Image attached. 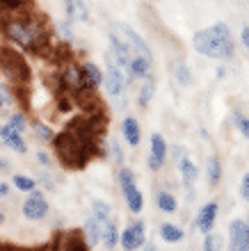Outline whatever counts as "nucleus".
Returning a JSON list of instances; mask_svg holds the SVG:
<instances>
[{"mask_svg": "<svg viewBox=\"0 0 249 251\" xmlns=\"http://www.w3.org/2000/svg\"><path fill=\"white\" fill-rule=\"evenodd\" d=\"M9 190H12V187H9V183H7V180H0V199L9 197Z\"/></svg>", "mask_w": 249, "mask_h": 251, "instance_id": "ea45409f", "label": "nucleus"}, {"mask_svg": "<svg viewBox=\"0 0 249 251\" xmlns=\"http://www.w3.org/2000/svg\"><path fill=\"white\" fill-rule=\"evenodd\" d=\"M229 251H247V224L240 219L229 224Z\"/></svg>", "mask_w": 249, "mask_h": 251, "instance_id": "f8f14e48", "label": "nucleus"}, {"mask_svg": "<svg viewBox=\"0 0 249 251\" xmlns=\"http://www.w3.org/2000/svg\"><path fill=\"white\" fill-rule=\"evenodd\" d=\"M119 235H121V231H119L117 222H110V224L103 228V240H101V245H103L108 251H114V247L119 245Z\"/></svg>", "mask_w": 249, "mask_h": 251, "instance_id": "393cba45", "label": "nucleus"}, {"mask_svg": "<svg viewBox=\"0 0 249 251\" xmlns=\"http://www.w3.org/2000/svg\"><path fill=\"white\" fill-rule=\"evenodd\" d=\"M5 222H7V215L2 210H0V228H2V226H5Z\"/></svg>", "mask_w": 249, "mask_h": 251, "instance_id": "c03bdc74", "label": "nucleus"}, {"mask_svg": "<svg viewBox=\"0 0 249 251\" xmlns=\"http://www.w3.org/2000/svg\"><path fill=\"white\" fill-rule=\"evenodd\" d=\"M110 32L117 34V39L121 41L126 48H128L131 57L139 55V57H146V60L153 62V55H151L149 44H146V41L142 39V34H138L131 25H126V23H114V27H112Z\"/></svg>", "mask_w": 249, "mask_h": 251, "instance_id": "423d86ee", "label": "nucleus"}, {"mask_svg": "<svg viewBox=\"0 0 249 251\" xmlns=\"http://www.w3.org/2000/svg\"><path fill=\"white\" fill-rule=\"evenodd\" d=\"M0 99L5 100V105H12L14 103V92L7 85H0Z\"/></svg>", "mask_w": 249, "mask_h": 251, "instance_id": "4c0bfd02", "label": "nucleus"}, {"mask_svg": "<svg viewBox=\"0 0 249 251\" xmlns=\"http://www.w3.org/2000/svg\"><path fill=\"white\" fill-rule=\"evenodd\" d=\"M0 34L16 48L26 53H44L51 46L53 32L46 25L44 14H37L30 9L19 12H2L0 16Z\"/></svg>", "mask_w": 249, "mask_h": 251, "instance_id": "f257e3e1", "label": "nucleus"}, {"mask_svg": "<svg viewBox=\"0 0 249 251\" xmlns=\"http://www.w3.org/2000/svg\"><path fill=\"white\" fill-rule=\"evenodd\" d=\"M167 155H169V144L167 139L160 135V132H153L149 139V155H146V167L149 172H160L167 162Z\"/></svg>", "mask_w": 249, "mask_h": 251, "instance_id": "1a4fd4ad", "label": "nucleus"}, {"mask_svg": "<svg viewBox=\"0 0 249 251\" xmlns=\"http://www.w3.org/2000/svg\"><path fill=\"white\" fill-rule=\"evenodd\" d=\"M117 183H119V190L124 192L128 190L131 185H138V176H135V172H133L131 167H119V172H117Z\"/></svg>", "mask_w": 249, "mask_h": 251, "instance_id": "cd10ccee", "label": "nucleus"}, {"mask_svg": "<svg viewBox=\"0 0 249 251\" xmlns=\"http://www.w3.org/2000/svg\"><path fill=\"white\" fill-rule=\"evenodd\" d=\"M158 233H160V240H163V242H167V245H178V242H183V240H185L183 226L171 224V222H163V224H160V228H158Z\"/></svg>", "mask_w": 249, "mask_h": 251, "instance_id": "a211bd4d", "label": "nucleus"}, {"mask_svg": "<svg viewBox=\"0 0 249 251\" xmlns=\"http://www.w3.org/2000/svg\"><path fill=\"white\" fill-rule=\"evenodd\" d=\"M83 71H85V78H87V85L92 87L94 92L103 87V69L94 62H83Z\"/></svg>", "mask_w": 249, "mask_h": 251, "instance_id": "412c9836", "label": "nucleus"}, {"mask_svg": "<svg viewBox=\"0 0 249 251\" xmlns=\"http://www.w3.org/2000/svg\"><path fill=\"white\" fill-rule=\"evenodd\" d=\"M80 233H83L85 242L89 245V249H96V247L101 245V240H103V224H101L94 215H89V217L85 219V224H83V231Z\"/></svg>", "mask_w": 249, "mask_h": 251, "instance_id": "2eb2a0df", "label": "nucleus"}, {"mask_svg": "<svg viewBox=\"0 0 249 251\" xmlns=\"http://www.w3.org/2000/svg\"><path fill=\"white\" fill-rule=\"evenodd\" d=\"M217 249H220V242H217V235H215V233H208V235H203L201 251H217Z\"/></svg>", "mask_w": 249, "mask_h": 251, "instance_id": "72a5a7b5", "label": "nucleus"}, {"mask_svg": "<svg viewBox=\"0 0 249 251\" xmlns=\"http://www.w3.org/2000/svg\"><path fill=\"white\" fill-rule=\"evenodd\" d=\"M12 187L14 190L23 192V194H30V192L37 190V180H34V176H28V174H14L12 176Z\"/></svg>", "mask_w": 249, "mask_h": 251, "instance_id": "b1692460", "label": "nucleus"}, {"mask_svg": "<svg viewBox=\"0 0 249 251\" xmlns=\"http://www.w3.org/2000/svg\"><path fill=\"white\" fill-rule=\"evenodd\" d=\"M153 96H156V80L146 78L144 85L139 87V92H138V107H139V110H146V107H149V103L153 100Z\"/></svg>", "mask_w": 249, "mask_h": 251, "instance_id": "4be33fe9", "label": "nucleus"}, {"mask_svg": "<svg viewBox=\"0 0 249 251\" xmlns=\"http://www.w3.org/2000/svg\"><path fill=\"white\" fill-rule=\"evenodd\" d=\"M5 107H7V105H5V100L0 99V112H2V110H5Z\"/></svg>", "mask_w": 249, "mask_h": 251, "instance_id": "49530a36", "label": "nucleus"}, {"mask_svg": "<svg viewBox=\"0 0 249 251\" xmlns=\"http://www.w3.org/2000/svg\"><path fill=\"white\" fill-rule=\"evenodd\" d=\"M37 162H39L44 169H51L53 167V158H51V153L46 151H37Z\"/></svg>", "mask_w": 249, "mask_h": 251, "instance_id": "e433bc0d", "label": "nucleus"}, {"mask_svg": "<svg viewBox=\"0 0 249 251\" xmlns=\"http://www.w3.org/2000/svg\"><path fill=\"white\" fill-rule=\"evenodd\" d=\"M2 12H19V9H30L32 0H0Z\"/></svg>", "mask_w": 249, "mask_h": 251, "instance_id": "7c9ffc66", "label": "nucleus"}, {"mask_svg": "<svg viewBox=\"0 0 249 251\" xmlns=\"http://www.w3.org/2000/svg\"><path fill=\"white\" fill-rule=\"evenodd\" d=\"M64 12H66V21L71 23H89V12H87L85 0H64Z\"/></svg>", "mask_w": 249, "mask_h": 251, "instance_id": "dca6fc26", "label": "nucleus"}, {"mask_svg": "<svg viewBox=\"0 0 249 251\" xmlns=\"http://www.w3.org/2000/svg\"><path fill=\"white\" fill-rule=\"evenodd\" d=\"M192 46L197 53L210 60H231L236 53V44L231 37V30L226 23H213L210 27H203L192 37Z\"/></svg>", "mask_w": 249, "mask_h": 251, "instance_id": "f03ea898", "label": "nucleus"}, {"mask_svg": "<svg viewBox=\"0 0 249 251\" xmlns=\"http://www.w3.org/2000/svg\"><path fill=\"white\" fill-rule=\"evenodd\" d=\"M156 205H158V210L165 212V215H174V212L178 210V199L174 197V192H169V190H158Z\"/></svg>", "mask_w": 249, "mask_h": 251, "instance_id": "aec40b11", "label": "nucleus"}, {"mask_svg": "<svg viewBox=\"0 0 249 251\" xmlns=\"http://www.w3.org/2000/svg\"><path fill=\"white\" fill-rule=\"evenodd\" d=\"M151 69H153V62L146 60V57H139V55H135V57H131V62H128V66H126V82L128 85H133L135 80H146L151 78Z\"/></svg>", "mask_w": 249, "mask_h": 251, "instance_id": "9b49d317", "label": "nucleus"}, {"mask_svg": "<svg viewBox=\"0 0 249 251\" xmlns=\"http://www.w3.org/2000/svg\"><path fill=\"white\" fill-rule=\"evenodd\" d=\"M124 194V201H126V208L133 212V215H139V212L144 210V194L139 190L138 185H131L128 190L121 192Z\"/></svg>", "mask_w": 249, "mask_h": 251, "instance_id": "6ab92c4d", "label": "nucleus"}, {"mask_svg": "<svg viewBox=\"0 0 249 251\" xmlns=\"http://www.w3.org/2000/svg\"><path fill=\"white\" fill-rule=\"evenodd\" d=\"M240 39H243V44H245V46L249 48V25H247V27H245V30H243V34H240Z\"/></svg>", "mask_w": 249, "mask_h": 251, "instance_id": "a19ab883", "label": "nucleus"}, {"mask_svg": "<svg viewBox=\"0 0 249 251\" xmlns=\"http://www.w3.org/2000/svg\"><path fill=\"white\" fill-rule=\"evenodd\" d=\"M0 144H2V142H0Z\"/></svg>", "mask_w": 249, "mask_h": 251, "instance_id": "de8ad7c7", "label": "nucleus"}, {"mask_svg": "<svg viewBox=\"0 0 249 251\" xmlns=\"http://www.w3.org/2000/svg\"><path fill=\"white\" fill-rule=\"evenodd\" d=\"M0 142H2L5 146H9L12 151L21 153V155H23V153H28V142L23 139V135L14 130L9 124L0 126Z\"/></svg>", "mask_w": 249, "mask_h": 251, "instance_id": "ddd939ff", "label": "nucleus"}, {"mask_svg": "<svg viewBox=\"0 0 249 251\" xmlns=\"http://www.w3.org/2000/svg\"><path fill=\"white\" fill-rule=\"evenodd\" d=\"M206 178H208V183L213 187L222 180V162H220L217 155H210L208 162H206Z\"/></svg>", "mask_w": 249, "mask_h": 251, "instance_id": "a878e982", "label": "nucleus"}, {"mask_svg": "<svg viewBox=\"0 0 249 251\" xmlns=\"http://www.w3.org/2000/svg\"><path fill=\"white\" fill-rule=\"evenodd\" d=\"M139 251H158V247L153 245V242H146V245L142 247V249H139Z\"/></svg>", "mask_w": 249, "mask_h": 251, "instance_id": "37998d69", "label": "nucleus"}, {"mask_svg": "<svg viewBox=\"0 0 249 251\" xmlns=\"http://www.w3.org/2000/svg\"><path fill=\"white\" fill-rule=\"evenodd\" d=\"M7 124L12 126L14 130L16 132H21V135H23V132L28 130V126H30V121H28V117H26V112H12L9 114V121H7Z\"/></svg>", "mask_w": 249, "mask_h": 251, "instance_id": "c85d7f7f", "label": "nucleus"}, {"mask_svg": "<svg viewBox=\"0 0 249 251\" xmlns=\"http://www.w3.org/2000/svg\"><path fill=\"white\" fill-rule=\"evenodd\" d=\"M240 194H243V199L249 201V174H245L243 183H240Z\"/></svg>", "mask_w": 249, "mask_h": 251, "instance_id": "58836bf2", "label": "nucleus"}, {"mask_svg": "<svg viewBox=\"0 0 249 251\" xmlns=\"http://www.w3.org/2000/svg\"><path fill=\"white\" fill-rule=\"evenodd\" d=\"M0 69L16 85H26L28 80H30V75H32L30 64L23 57V53H19V50H14L9 46H0Z\"/></svg>", "mask_w": 249, "mask_h": 251, "instance_id": "20e7f679", "label": "nucleus"}, {"mask_svg": "<svg viewBox=\"0 0 249 251\" xmlns=\"http://www.w3.org/2000/svg\"><path fill=\"white\" fill-rule=\"evenodd\" d=\"M105 149H108V158L112 160V165L124 167V149H121V144H119L117 137L108 139V142H105Z\"/></svg>", "mask_w": 249, "mask_h": 251, "instance_id": "bb28decb", "label": "nucleus"}, {"mask_svg": "<svg viewBox=\"0 0 249 251\" xmlns=\"http://www.w3.org/2000/svg\"><path fill=\"white\" fill-rule=\"evenodd\" d=\"M126 75L114 62L108 57V69L103 71V89L112 99V103H117V110H124L126 105Z\"/></svg>", "mask_w": 249, "mask_h": 251, "instance_id": "39448f33", "label": "nucleus"}, {"mask_svg": "<svg viewBox=\"0 0 249 251\" xmlns=\"http://www.w3.org/2000/svg\"><path fill=\"white\" fill-rule=\"evenodd\" d=\"M245 224H247V251H249V219L245 222Z\"/></svg>", "mask_w": 249, "mask_h": 251, "instance_id": "a18cd8bd", "label": "nucleus"}, {"mask_svg": "<svg viewBox=\"0 0 249 251\" xmlns=\"http://www.w3.org/2000/svg\"><path fill=\"white\" fill-rule=\"evenodd\" d=\"M217 212H220L217 201H208V203H203L201 208H199L197 217H194V224H197V228H199V233H201V235L213 233L215 222H217Z\"/></svg>", "mask_w": 249, "mask_h": 251, "instance_id": "9d476101", "label": "nucleus"}, {"mask_svg": "<svg viewBox=\"0 0 249 251\" xmlns=\"http://www.w3.org/2000/svg\"><path fill=\"white\" fill-rule=\"evenodd\" d=\"M34 180H37L39 190H46V192H55V190H57L55 180H53V176L48 172H39L37 176H34Z\"/></svg>", "mask_w": 249, "mask_h": 251, "instance_id": "473e14b6", "label": "nucleus"}, {"mask_svg": "<svg viewBox=\"0 0 249 251\" xmlns=\"http://www.w3.org/2000/svg\"><path fill=\"white\" fill-rule=\"evenodd\" d=\"M32 130H34V135H37V139H41V142H53V137H55V132H53L51 126L41 124V121H34Z\"/></svg>", "mask_w": 249, "mask_h": 251, "instance_id": "2f4dec72", "label": "nucleus"}, {"mask_svg": "<svg viewBox=\"0 0 249 251\" xmlns=\"http://www.w3.org/2000/svg\"><path fill=\"white\" fill-rule=\"evenodd\" d=\"M21 215L28 219V222H44V219L51 215V203H48L46 194L41 190H34L28 194V199L21 205Z\"/></svg>", "mask_w": 249, "mask_h": 251, "instance_id": "0eeeda50", "label": "nucleus"}, {"mask_svg": "<svg viewBox=\"0 0 249 251\" xmlns=\"http://www.w3.org/2000/svg\"><path fill=\"white\" fill-rule=\"evenodd\" d=\"M57 32H62L59 37L66 41H73V32H71V21H57Z\"/></svg>", "mask_w": 249, "mask_h": 251, "instance_id": "f704fd0d", "label": "nucleus"}, {"mask_svg": "<svg viewBox=\"0 0 249 251\" xmlns=\"http://www.w3.org/2000/svg\"><path fill=\"white\" fill-rule=\"evenodd\" d=\"M57 80H59V92L71 96L73 100L83 99L85 94L94 92L92 87L87 85L85 71H83V64L73 60V57H66L57 69Z\"/></svg>", "mask_w": 249, "mask_h": 251, "instance_id": "7ed1b4c3", "label": "nucleus"}, {"mask_svg": "<svg viewBox=\"0 0 249 251\" xmlns=\"http://www.w3.org/2000/svg\"><path fill=\"white\" fill-rule=\"evenodd\" d=\"M121 137L131 149L139 146V142H142V128H139V121L133 114H126L124 121H121Z\"/></svg>", "mask_w": 249, "mask_h": 251, "instance_id": "4468645a", "label": "nucleus"}, {"mask_svg": "<svg viewBox=\"0 0 249 251\" xmlns=\"http://www.w3.org/2000/svg\"><path fill=\"white\" fill-rule=\"evenodd\" d=\"M5 251H48V249H21V247H5Z\"/></svg>", "mask_w": 249, "mask_h": 251, "instance_id": "79ce46f5", "label": "nucleus"}, {"mask_svg": "<svg viewBox=\"0 0 249 251\" xmlns=\"http://www.w3.org/2000/svg\"><path fill=\"white\" fill-rule=\"evenodd\" d=\"M178 165V174H181V180H183V187H192L194 183H197L199 178V167L192 162L188 155H183V158L176 162Z\"/></svg>", "mask_w": 249, "mask_h": 251, "instance_id": "f3484780", "label": "nucleus"}, {"mask_svg": "<svg viewBox=\"0 0 249 251\" xmlns=\"http://www.w3.org/2000/svg\"><path fill=\"white\" fill-rule=\"evenodd\" d=\"M174 75H176V82L181 87H192L194 85V78H192V71L188 69L185 64H176V71H174Z\"/></svg>", "mask_w": 249, "mask_h": 251, "instance_id": "c756f323", "label": "nucleus"}, {"mask_svg": "<svg viewBox=\"0 0 249 251\" xmlns=\"http://www.w3.org/2000/svg\"><path fill=\"white\" fill-rule=\"evenodd\" d=\"M236 126H238V130L243 132V137L249 139V119H247V117H243V114H236Z\"/></svg>", "mask_w": 249, "mask_h": 251, "instance_id": "c9c22d12", "label": "nucleus"}, {"mask_svg": "<svg viewBox=\"0 0 249 251\" xmlns=\"http://www.w3.org/2000/svg\"><path fill=\"white\" fill-rule=\"evenodd\" d=\"M146 245V224L142 219H133L119 235V247L124 251H139Z\"/></svg>", "mask_w": 249, "mask_h": 251, "instance_id": "6e6552de", "label": "nucleus"}, {"mask_svg": "<svg viewBox=\"0 0 249 251\" xmlns=\"http://www.w3.org/2000/svg\"><path fill=\"white\" fill-rule=\"evenodd\" d=\"M92 215L96 219H99L101 224H103V228L108 224H110V222H114V217H112V208H110V203H108V201H101V199H96V201H94L92 203Z\"/></svg>", "mask_w": 249, "mask_h": 251, "instance_id": "5701e85b", "label": "nucleus"}]
</instances>
